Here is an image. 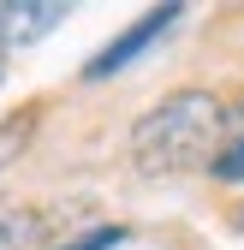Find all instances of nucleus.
Masks as SVG:
<instances>
[{
    "instance_id": "7",
    "label": "nucleus",
    "mask_w": 244,
    "mask_h": 250,
    "mask_svg": "<svg viewBox=\"0 0 244 250\" xmlns=\"http://www.w3.org/2000/svg\"><path fill=\"white\" fill-rule=\"evenodd\" d=\"M0 78H6V66H0Z\"/></svg>"
},
{
    "instance_id": "2",
    "label": "nucleus",
    "mask_w": 244,
    "mask_h": 250,
    "mask_svg": "<svg viewBox=\"0 0 244 250\" xmlns=\"http://www.w3.org/2000/svg\"><path fill=\"white\" fill-rule=\"evenodd\" d=\"M179 18H185V6H155V12H143V18L125 30V36H113V42H107V48H102V54L83 66V78H113V72H125L131 60H137L149 42H161Z\"/></svg>"
},
{
    "instance_id": "4",
    "label": "nucleus",
    "mask_w": 244,
    "mask_h": 250,
    "mask_svg": "<svg viewBox=\"0 0 244 250\" xmlns=\"http://www.w3.org/2000/svg\"><path fill=\"white\" fill-rule=\"evenodd\" d=\"M36 238H42V214L0 208V250H36Z\"/></svg>"
},
{
    "instance_id": "6",
    "label": "nucleus",
    "mask_w": 244,
    "mask_h": 250,
    "mask_svg": "<svg viewBox=\"0 0 244 250\" xmlns=\"http://www.w3.org/2000/svg\"><path fill=\"white\" fill-rule=\"evenodd\" d=\"M215 173H221V179H244V137H238V143L221 155V161H215Z\"/></svg>"
},
{
    "instance_id": "5",
    "label": "nucleus",
    "mask_w": 244,
    "mask_h": 250,
    "mask_svg": "<svg viewBox=\"0 0 244 250\" xmlns=\"http://www.w3.org/2000/svg\"><path fill=\"white\" fill-rule=\"evenodd\" d=\"M119 238H125V232H119V227H96V232H89V238H78V244H66V250H113Z\"/></svg>"
},
{
    "instance_id": "3",
    "label": "nucleus",
    "mask_w": 244,
    "mask_h": 250,
    "mask_svg": "<svg viewBox=\"0 0 244 250\" xmlns=\"http://www.w3.org/2000/svg\"><path fill=\"white\" fill-rule=\"evenodd\" d=\"M60 18H72L66 0H6L0 6V48H30L60 30Z\"/></svg>"
},
{
    "instance_id": "1",
    "label": "nucleus",
    "mask_w": 244,
    "mask_h": 250,
    "mask_svg": "<svg viewBox=\"0 0 244 250\" xmlns=\"http://www.w3.org/2000/svg\"><path fill=\"white\" fill-rule=\"evenodd\" d=\"M221 102L208 96V89H179L167 96L161 107H149L137 125H131V155L149 179L161 173H191V167H215L221 155Z\"/></svg>"
}]
</instances>
